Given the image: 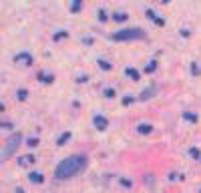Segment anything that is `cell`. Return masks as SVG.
I'll return each mask as SVG.
<instances>
[{
  "label": "cell",
  "instance_id": "6da1fadb",
  "mask_svg": "<svg viewBox=\"0 0 201 193\" xmlns=\"http://www.w3.org/2000/svg\"><path fill=\"white\" fill-rule=\"evenodd\" d=\"M87 165V157L85 155H73L68 159H62L55 169V177L56 179H68V177H75L77 173L85 169Z\"/></svg>",
  "mask_w": 201,
  "mask_h": 193
},
{
  "label": "cell",
  "instance_id": "7a4b0ae2",
  "mask_svg": "<svg viewBox=\"0 0 201 193\" xmlns=\"http://www.w3.org/2000/svg\"><path fill=\"white\" fill-rule=\"evenodd\" d=\"M113 40H137V38H145V32L141 28H129V30H121V32H115L111 36Z\"/></svg>",
  "mask_w": 201,
  "mask_h": 193
},
{
  "label": "cell",
  "instance_id": "3957f363",
  "mask_svg": "<svg viewBox=\"0 0 201 193\" xmlns=\"http://www.w3.org/2000/svg\"><path fill=\"white\" fill-rule=\"evenodd\" d=\"M20 139H22V137H20V133H14V135H10V139L6 141V147L2 149V161L8 159L12 153H14V149H16V145H18V143H20Z\"/></svg>",
  "mask_w": 201,
  "mask_h": 193
},
{
  "label": "cell",
  "instance_id": "277c9868",
  "mask_svg": "<svg viewBox=\"0 0 201 193\" xmlns=\"http://www.w3.org/2000/svg\"><path fill=\"white\" fill-rule=\"evenodd\" d=\"M95 125H97V129H105L107 127V119L105 117H97L95 119Z\"/></svg>",
  "mask_w": 201,
  "mask_h": 193
},
{
  "label": "cell",
  "instance_id": "5b68a950",
  "mask_svg": "<svg viewBox=\"0 0 201 193\" xmlns=\"http://www.w3.org/2000/svg\"><path fill=\"white\" fill-rule=\"evenodd\" d=\"M137 131H139L141 135H147V133H151V125H139Z\"/></svg>",
  "mask_w": 201,
  "mask_h": 193
},
{
  "label": "cell",
  "instance_id": "8992f818",
  "mask_svg": "<svg viewBox=\"0 0 201 193\" xmlns=\"http://www.w3.org/2000/svg\"><path fill=\"white\" fill-rule=\"evenodd\" d=\"M30 181L32 183H42V175H40V173H30Z\"/></svg>",
  "mask_w": 201,
  "mask_h": 193
},
{
  "label": "cell",
  "instance_id": "52a82bcc",
  "mask_svg": "<svg viewBox=\"0 0 201 193\" xmlns=\"http://www.w3.org/2000/svg\"><path fill=\"white\" fill-rule=\"evenodd\" d=\"M34 161V157L32 155H26V157H20V163H24V165H26V163H32Z\"/></svg>",
  "mask_w": 201,
  "mask_h": 193
},
{
  "label": "cell",
  "instance_id": "ba28073f",
  "mask_svg": "<svg viewBox=\"0 0 201 193\" xmlns=\"http://www.w3.org/2000/svg\"><path fill=\"white\" fill-rule=\"evenodd\" d=\"M113 18H115L117 22H123V20H125V14H117V12H115V16H113Z\"/></svg>",
  "mask_w": 201,
  "mask_h": 193
},
{
  "label": "cell",
  "instance_id": "9c48e42d",
  "mask_svg": "<svg viewBox=\"0 0 201 193\" xmlns=\"http://www.w3.org/2000/svg\"><path fill=\"white\" fill-rule=\"evenodd\" d=\"M147 72H153V70H155V60H153V62H151V65H147V68H145Z\"/></svg>",
  "mask_w": 201,
  "mask_h": 193
},
{
  "label": "cell",
  "instance_id": "30bf717a",
  "mask_svg": "<svg viewBox=\"0 0 201 193\" xmlns=\"http://www.w3.org/2000/svg\"><path fill=\"white\" fill-rule=\"evenodd\" d=\"M70 4H73V6H70V8H73V10L77 12L78 8H80V2H70Z\"/></svg>",
  "mask_w": 201,
  "mask_h": 193
},
{
  "label": "cell",
  "instance_id": "8fae6325",
  "mask_svg": "<svg viewBox=\"0 0 201 193\" xmlns=\"http://www.w3.org/2000/svg\"><path fill=\"white\" fill-rule=\"evenodd\" d=\"M34 145H38V139H30L28 141V147H34Z\"/></svg>",
  "mask_w": 201,
  "mask_h": 193
},
{
  "label": "cell",
  "instance_id": "7c38bea8",
  "mask_svg": "<svg viewBox=\"0 0 201 193\" xmlns=\"http://www.w3.org/2000/svg\"><path fill=\"white\" fill-rule=\"evenodd\" d=\"M67 139H68V133H67V135H62V137H60V141H58V143H60V145H62V143H65V141H67Z\"/></svg>",
  "mask_w": 201,
  "mask_h": 193
},
{
  "label": "cell",
  "instance_id": "4fadbf2b",
  "mask_svg": "<svg viewBox=\"0 0 201 193\" xmlns=\"http://www.w3.org/2000/svg\"><path fill=\"white\" fill-rule=\"evenodd\" d=\"M18 193H22V191H20V189H18Z\"/></svg>",
  "mask_w": 201,
  "mask_h": 193
}]
</instances>
